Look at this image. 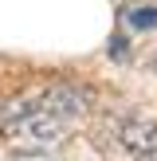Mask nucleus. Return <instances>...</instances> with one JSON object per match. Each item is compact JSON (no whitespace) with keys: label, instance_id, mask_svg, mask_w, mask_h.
<instances>
[{"label":"nucleus","instance_id":"obj_1","mask_svg":"<svg viewBox=\"0 0 157 161\" xmlns=\"http://www.w3.org/2000/svg\"><path fill=\"white\" fill-rule=\"evenodd\" d=\"M16 138H31V142H39V146L59 142L63 138V118L47 114V110H28V114L16 122Z\"/></svg>","mask_w":157,"mask_h":161},{"label":"nucleus","instance_id":"obj_2","mask_svg":"<svg viewBox=\"0 0 157 161\" xmlns=\"http://www.w3.org/2000/svg\"><path fill=\"white\" fill-rule=\"evenodd\" d=\"M83 91H75V86H55V91H47L43 94V106L39 110H47V114H55V118H75V114H83Z\"/></svg>","mask_w":157,"mask_h":161},{"label":"nucleus","instance_id":"obj_3","mask_svg":"<svg viewBox=\"0 0 157 161\" xmlns=\"http://www.w3.org/2000/svg\"><path fill=\"white\" fill-rule=\"evenodd\" d=\"M153 134H157V126L153 122H126L122 126V142L126 146H133V149H145V146H153Z\"/></svg>","mask_w":157,"mask_h":161},{"label":"nucleus","instance_id":"obj_4","mask_svg":"<svg viewBox=\"0 0 157 161\" xmlns=\"http://www.w3.org/2000/svg\"><path fill=\"white\" fill-rule=\"evenodd\" d=\"M126 20H130L133 28H157V8H130Z\"/></svg>","mask_w":157,"mask_h":161}]
</instances>
